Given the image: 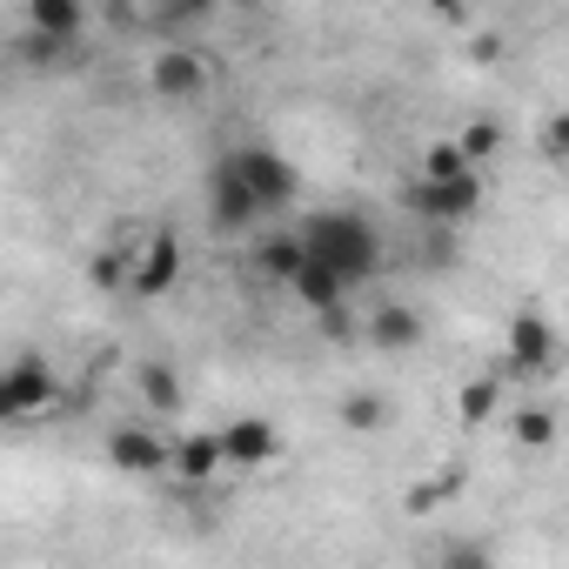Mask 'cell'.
<instances>
[{"instance_id": "6da1fadb", "label": "cell", "mask_w": 569, "mask_h": 569, "mask_svg": "<svg viewBox=\"0 0 569 569\" xmlns=\"http://www.w3.org/2000/svg\"><path fill=\"white\" fill-rule=\"evenodd\" d=\"M296 248H302L316 268H329L342 289H356V281L382 274V234H376L362 214H349V208L309 214V221H302V234H296Z\"/></svg>"}, {"instance_id": "7a4b0ae2", "label": "cell", "mask_w": 569, "mask_h": 569, "mask_svg": "<svg viewBox=\"0 0 569 569\" xmlns=\"http://www.w3.org/2000/svg\"><path fill=\"white\" fill-rule=\"evenodd\" d=\"M221 168H228V174H234V181H241V188L254 194V208H261V214H274V208H289V201H296V188H302V181H296V168L281 161L274 148H261V141L234 148V154H228Z\"/></svg>"}, {"instance_id": "3957f363", "label": "cell", "mask_w": 569, "mask_h": 569, "mask_svg": "<svg viewBox=\"0 0 569 569\" xmlns=\"http://www.w3.org/2000/svg\"><path fill=\"white\" fill-rule=\"evenodd\" d=\"M54 396H61V382L41 356H14L0 369V422H28V416L54 409Z\"/></svg>"}, {"instance_id": "277c9868", "label": "cell", "mask_w": 569, "mask_h": 569, "mask_svg": "<svg viewBox=\"0 0 569 569\" xmlns=\"http://www.w3.org/2000/svg\"><path fill=\"white\" fill-rule=\"evenodd\" d=\"M181 281V241L161 228V234H148V248L128 261V296H141V302H154V296H168Z\"/></svg>"}, {"instance_id": "5b68a950", "label": "cell", "mask_w": 569, "mask_h": 569, "mask_svg": "<svg viewBox=\"0 0 569 569\" xmlns=\"http://www.w3.org/2000/svg\"><path fill=\"white\" fill-rule=\"evenodd\" d=\"M409 208H416L422 221L456 228V221H469V214L482 208V181H476V174H462V181H416V188H409Z\"/></svg>"}, {"instance_id": "8992f818", "label": "cell", "mask_w": 569, "mask_h": 569, "mask_svg": "<svg viewBox=\"0 0 569 569\" xmlns=\"http://www.w3.org/2000/svg\"><path fill=\"white\" fill-rule=\"evenodd\" d=\"M148 88H154L161 101H194V94L208 88V61H201L194 48H161V54L148 61Z\"/></svg>"}, {"instance_id": "52a82bcc", "label": "cell", "mask_w": 569, "mask_h": 569, "mask_svg": "<svg viewBox=\"0 0 569 569\" xmlns=\"http://www.w3.org/2000/svg\"><path fill=\"white\" fill-rule=\"evenodd\" d=\"M214 442H221V462H234V469H261L281 449V436H274L268 416H234L228 429H214Z\"/></svg>"}, {"instance_id": "ba28073f", "label": "cell", "mask_w": 569, "mask_h": 569, "mask_svg": "<svg viewBox=\"0 0 569 569\" xmlns=\"http://www.w3.org/2000/svg\"><path fill=\"white\" fill-rule=\"evenodd\" d=\"M108 462H114L121 476H161V469H168V442H161L154 429H141V422H121V429L108 436Z\"/></svg>"}, {"instance_id": "9c48e42d", "label": "cell", "mask_w": 569, "mask_h": 569, "mask_svg": "<svg viewBox=\"0 0 569 569\" xmlns=\"http://www.w3.org/2000/svg\"><path fill=\"white\" fill-rule=\"evenodd\" d=\"M509 369L516 376H549L556 369V329L542 316H516L509 322Z\"/></svg>"}, {"instance_id": "30bf717a", "label": "cell", "mask_w": 569, "mask_h": 569, "mask_svg": "<svg viewBox=\"0 0 569 569\" xmlns=\"http://www.w3.org/2000/svg\"><path fill=\"white\" fill-rule=\"evenodd\" d=\"M208 221H214L221 234H241V228H254V221H261L254 194H248L228 168H214V181H208Z\"/></svg>"}, {"instance_id": "8fae6325", "label": "cell", "mask_w": 569, "mask_h": 569, "mask_svg": "<svg viewBox=\"0 0 569 569\" xmlns=\"http://www.w3.org/2000/svg\"><path fill=\"white\" fill-rule=\"evenodd\" d=\"M81 28H88V8H81V0H34V8H28V41L61 48V41H74Z\"/></svg>"}, {"instance_id": "7c38bea8", "label": "cell", "mask_w": 569, "mask_h": 569, "mask_svg": "<svg viewBox=\"0 0 569 569\" xmlns=\"http://www.w3.org/2000/svg\"><path fill=\"white\" fill-rule=\"evenodd\" d=\"M168 469L181 476V482H214V469H221V442H214V429H188L174 449H168Z\"/></svg>"}, {"instance_id": "4fadbf2b", "label": "cell", "mask_w": 569, "mask_h": 569, "mask_svg": "<svg viewBox=\"0 0 569 569\" xmlns=\"http://www.w3.org/2000/svg\"><path fill=\"white\" fill-rule=\"evenodd\" d=\"M369 342H376V349H389V356H402V349H416V342H422V316H416V309H402V302H389V309H376V316H369Z\"/></svg>"}, {"instance_id": "5bb4252c", "label": "cell", "mask_w": 569, "mask_h": 569, "mask_svg": "<svg viewBox=\"0 0 569 569\" xmlns=\"http://www.w3.org/2000/svg\"><path fill=\"white\" fill-rule=\"evenodd\" d=\"M289 289H296V296H302L309 309H322V316H336V309H342V296H349L342 281H336L329 268H316L309 254H302V268H296V281H289Z\"/></svg>"}, {"instance_id": "9a60e30c", "label": "cell", "mask_w": 569, "mask_h": 569, "mask_svg": "<svg viewBox=\"0 0 569 569\" xmlns=\"http://www.w3.org/2000/svg\"><path fill=\"white\" fill-rule=\"evenodd\" d=\"M134 382H141V402H148V409H161V416H174V409H181V382H174V369H168V362H141V376H134Z\"/></svg>"}, {"instance_id": "2e32d148", "label": "cell", "mask_w": 569, "mask_h": 569, "mask_svg": "<svg viewBox=\"0 0 569 569\" xmlns=\"http://www.w3.org/2000/svg\"><path fill=\"white\" fill-rule=\"evenodd\" d=\"M254 268H261L268 281H296V268H302V248H296V234H274V241H261V248H254Z\"/></svg>"}, {"instance_id": "e0dca14e", "label": "cell", "mask_w": 569, "mask_h": 569, "mask_svg": "<svg viewBox=\"0 0 569 569\" xmlns=\"http://www.w3.org/2000/svg\"><path fill=\"white\" fill-rule=\"evenodd\" d=\"M462 174H476V168L456 154V141H436V148L422 154V181H462Z\"/></svg>"}, {"instance_id": "ac0fdd59", "label": "cell", "mask_w": 569, "mask_h": 569, "mask_svg": "<svg viewBox=\"0 0 569 569\" xmlns=\"http://www.w3.org/2000/svg\"><path fill=\"white\" fill-rule=\"evenodd\" d=\"M342 422H349L356 436H376V429L389 422V402H382V396H349V402H342Z\"/></svg>"}, {"instance_id": "d6986e66", "label": "cell", "mask_w": 569, "mask_h": 569, "mask_svg": "<svg viewBox=\"0 0 569 569\" xmlns=\"http://www.w3.org/2000/svg\"><path fill=\"white\" fill-rule=\"evenodd\" d=\"M516 442L522 449H549L556 442V416L549 409H516Z\"/></svg>"}, {"instance_id": "ffe728a7", "label": "cell", "mask_w": 569, "mask_h": 569, "mask_svg": "<svg viewBox=\"0 0 569 569\" xmlns=\"http://www.w3.org/2000/svg\"><path fill=\"white\" fill-rule=\"evenodd\" d=\"M496 416V376H476L469 389H462V422L476 429V422H489Z\"/></svg>"}, {"instance_id": "44dd1931", "label": "cell", "mask_w": 569, "mask_h": 569, "mask_svg": "<svg viewBox=\"0 0 569 569\" xmlns=\"http://www.w3.org/2000/svg\"><path fill=\"white\" fill-rule=\"evenodd\" d=\"M442 569H496V556H489V542H476V536H456V542L442 549Z\"/></svg>"}, {"instance_id": "7402d4cb", "label": "cell", "mask_w": 569, "mask_h": 569, "mask_svg": "<svg viewBox=\"0 0 569 569\" xmlns=\"http://www.w3.org/2000/svg\"><path fill=\"white\" fill-rule=\"evenodd\" d=\"M496 141H502V134H496L489 121H476V128H462V141H456V154H462V161L476 168V161H489V154H496Z\"/></svg>"}, {"instance_id": "603a6c76", "label": "cell", "mask_w": 569, "mask_h": 569, "mask_svg": "<svg viewBox=\"0 0 569 569\" xmlns=\"http://www.w3.org/2000/svg\"><path fill=\"white\" fill-rule=\"evenodd\" d=\"M88 274H94V289H128V254H94Z\"/></svg>"}, {"instance_id": "cb8c5ba5", "label": "cell", "mask_w": 569, "mask_h": 569, "mask_svg": "<svg viewBox=\"0 0 569 569\" xmlns=\"http://www.w3.org/2000/svg\"><path fill=\"white\" fill-rule=\"evenodd\" d=\"M562 134H569V121H562V114H556V121H549V128H542V154H549V161H556V154H562Z\"/></svg>"}]
</instances>
